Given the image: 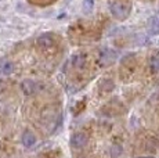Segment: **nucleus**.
Wrapping results in <instances>:
<instances>
[{
	"mask_svg": "<svg viewBox=\"0 0 159 158\" xmlns=\"http://www.w3.org/2000/svg\"><path fill=\"white\" fill-rule=\"evenodd\" d=\"M109 8H111L112 16L115 18H118V20L123 21L130 14L131 4L129 0H115L114 3H111V7Z\"/></svg>",
	"mask_w": 159,
	"mask_h": 158,
	"instance_id": "obj_1",
	"label": "nucleus"
},
{
	"mask_svg": "<svg viewBox=\"0 0 159 158\" xmlns=\"http://www.w3.org/2000/svg\"><path fill=\"white\" fill-rule=\"evenodd\" d=\"M38 44L40 49L43 50H48L54 46V38L50 35V33H43L38 38Z\"/></svg>",
	"mask_w": 159,
	"mask_h": 158,
	"instance_id": "obj_2",
	"label": "nucleus"
},
{
	"mask_svg": "<svg viewBox=\"0 0 159 158\" xmlns=\"http://www.w3.org/2000/svg\"><path fill=\"white\" fill-rule=\"evenodd\" d=\"M87 143V136L82 132L73 133L71 136V146L73 148H82Z\"/></svg>",
	"mask_w": 159,
	"mask_h": 158,
	"instance_id": "obj_3",
	"label": "nucleus"
},
{
	"mask_svg": "<svg viewBox=\"0 0 159 158\" xmlns=\"http://www.w3.org/2000/svg\"><path fill=\"white\" fill-rule=\"evenodd\" d=\"M21 142H22V144L25 146L26 148H30V147H33V146H35V143H36V136L33 135V132H30V130H25V132L22 133Z\"/></svg>",
	"mask_w": 159,
	"mask_h": 158,
	"instance_id": "obj_4",
	"label": "nucleus"
},
{
	"mask_svg": "<svg viewBox=\"0 0 159 158\" xmlns=\"http://www.w3.org/2000/svg\"><path fill=\"white\" fill-rule=\"evenodd\" d=\"M21 89H22L24 95L30 96L36 92V83L33 81H30V79H25V81L21 83Z\"/></svg>",
	"mask_w": 159,
	"mask_h": 158,
	"instance_id": "obj_5",
	"label": "nucleus"
},
{
	"mask_svg": "<svg viewBox=\"0 0 159 158\" xmlns=\"http://www.w3.org/2000/svg\"><path fill=\"white\" fill-rule=\"evenodd\" d=\"M84 64H86V57H84V54L76 53L72 56V65L75 67V68H78V69L83 68Z\"/></svg>",
	"mask_w": 159,
	"mask_h": 158,
	"instance_id": "obj_6",
	"label": "nucleus"
},
{
	"mask_svg": "<svg viewBox=\"0 0 159 158\" xmlns=\"http://www.w3.org/2000/svg\"><path fill=\"white\" fill-rule=\"evenodd\" d=\"M148 65L152 72H159V51H155L151 54L148 60Z\"/></svg>",
	"mask_w": 159,
	"mask_h": 158,
	"instance_id": "obj_7",
	"label": "nucleus"
},
{
	"mask_svg": "<svg viewBox=\"0 0 159 158\" xmlns=\"http://www.w3.org/2000/svg\"><path fill=\"white\" fill-rule=\"evenodd\" d=\"M13 71H14V64L8 61V60H3L2 64H0V72L3 75H10Z\"/></svg>",
	"mask_w": 159,
	"mask_h": 158,
	"instance_id": "obj_8",
	"label": "nucleus"
},
{
	"mask_svg": "<svg viewBox=\"0 0 159 158\" xmlns=\"http://www.w3.org/2000/svg\"><path fill=\"white\" fill-rule=\"evenodd\" d=\"M101 61L104 64H109L114 61V53H112L109 49H104L101 51Z\"/></svg>",
	"mask_w": 159,
	"mask_h": 158,
	"instance_id": "obj_9",
	"label": "nucleus"
},
{
	"mask_svg": "<svg viewBox=\"0 0 159 158\" xmlns=\"http://www.w3.org/2000/svg\"><path fill=\"white\" fill-rule=\"evenodd\" d=\"M149 32H151V35H155V33L159 32V18L158 17H152L149 20Z\"/></svg>",
	"mask_w": 159,
	"mask_h": 158,
	"instance_id": "obj_10",
	"label": "nucleus"
},
{
	"mask_svg": "<svg viewBox=\"0 0 159 158\" xmlns=\"http://www.w3.org/2000/svg\"><path fill=\"white\" fill-rule=\"evenodd\" d=\"M122 153H123V148H122V146L119 144H114L111 147V156L112 158H118L122 156Z\"/></svg>",
	"mask_w": 159,
	"mask_h": 158,
	"instance_id": "obj_11",
	"label": "nucleus"
},
{
	"mask_svg": "<svg viewBox=\"0 0 159 158\" xmlns=\"http://www.w3.org/2000/svg\"><path fill=\"white\" fill-rule=\"evenodd\" d=\"M94 7V0H84L83 2V11L84 13H90Z\"/></svg>",
	"mask_w": 159,
	"mask_h": 158,
	"instance_id": "obj_12",
	"label": "nucleus"
},
{
	"mask_svg": "<svg viewBox=\"0 0 159 158\" xmlns=\"http://www.w3.org/2000/svg\"><path fill=\"white\" fill-rule=\"evenodd\" d=\"M139 158H155V157H139Z\"/></svg>",
	"mask_w": 159,
	"mask_h": 158,
	"instance_id": "obj_13",
	"label": "nucleus"
}]
</instances>
